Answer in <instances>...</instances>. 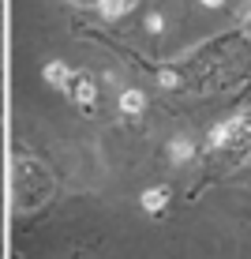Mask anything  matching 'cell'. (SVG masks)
Masks as SVG:
<instances>
[{"instance_id":"6da1fadb","label":"cell","mask_w":251,"mask_h":259,"mask_svg":"<svg viewBox=\"0 0 251 259\" xmlns=\"http://www.w3.org/2000/svg\"><path fill=\"white\" fill-rule=\"evenodd\" d=\"M53 192V181L45 173V165L41 162H30V158H23L19 162V173H15V195H19V207H41V203L49 199Z\"/></svg>"},{"instance_id":"7a4b0ae2","label":"cell","mask_w":251,"mask_h":259,"mask_svg":"<svg viewBox=\"0 0 251 259\" xmlns=\"http://www.w3.org/2000/svg\"><path fill=\"white\" fill-rule=\"evenodd\" d=\"M251 136V117H232L210 132V147H236Z\"/></svg>"},{"instance_id":"3957f363","label":"cell","mask_w":251,"mask_h":259,"mask_svg":"<svg viewBox=\"0 0 251 259\" xmlns=\"http://www.w3.org/2000/svg\"><path fill=\"white\" fill-rule=\"evenodd\" d=\"M68 91H71V98H75V102L83 105V109H90V105H94V98H97V87H94V79H90V75H71Z\"/></svg>"},{"instance_id":"277c9868","label":"cell","mask_w":251,"mask_h":259,"mask_svg":"<svg viewBox=\"0 0 251 259\" xmlns=\"http://www.w3.org/2000/svg\"><path fill=\"white\" fill-rule=\"evenodd\" d=\"M41 75H45V83L57 87V91H68V83H71V68L64 60H49V64L41 68Z\"/></svg>"},{"instance_id":"5b68a950","label":"cell","mask_w":251,"mask_h":259,"mask_svg":"<svg viewBox=\"0 0 251 259\" xmlns=\"http://www.w3.org/2000/svg\"><path fill=\"white\" fill-rule=\"evenodd\" d=\"M191 158H195V143L187 136H176L173 143H169V162L173 165H187Z\"/></svg>"},{"instance_id":"8992f818","label":"cell","mask_w":251,"mask_h":259,"mask_svg":"<svg viewBox=\"0 0 251 259\" xmlns=\"http://www.w3.org/2000/svg\"><path fill=\"white\" fill-rule=\"evenodd\" d=\"M139 0H97V12L102 19H124L128 12H135Z\"/></svg>"},{"instance_id":"52a82bcc","label":"cell","mask_w":251,"mask_h":259,"mask_svg":"<svg viewBox=\"0 0 251 259\" xmlns=\"http://www.w3.org/2000/svg\"><path fill=\"white\" fill-rule=\"evenodd\" d=\"M142 210L146 214H161L165 210V203H169V188H150V192H142Z\"/></svg>"},{"instance_id":"ba28073f","label":"cell","mask_w":251,"mask_h":259,"mask_svg":"<svg viewBox=\"0 0 251 259\" xmlns=\"http://www.w3.org/2000/svg\"><path fill=\"white\" fill-rule=\"evenodd\" d=\"M142 105H146V94L142 91H124L120 94V113H128V117H139Z\"/></svg>"},{"instance_id":"9c48e42d","label":"cell","mask_w":251,"mask_h":259,"mask_svg":"<svg viewBox=\"0 0 251 259\" xmlns=\"http://www.w3.org/2000/svg\"><path fill=\"white\" fill-rule=\"evenodd\" d=\"M161 87H180V79H176V71H161Z\"/></svg>"},{"instance_id":"30bf717a","label":"cell","mask_w":251,"mask_h":259,"mask_svg":"<svg viewBox=\"0 0 251 259\" xmlns=\"http://www.w3.org/2000/svg\"><path fill=\"white\" fill-rule=\"evenodd\" d=\"M203 4H206V8H218V4H221V0H203Z\"/></svg>"},{"instance_id":"8fae6325","label":"cell","mask_w":251,"mask_h":259,"mask_svg":"<svg viewBox=\"0 0 251 259\" xmlns=\"http://www.w3.org/2000/svg\"><path fill=\"white\" fill-rule=\"evenodd\" d=\"M75 4H86V0H75Z\"/></svg>"}]
</instances>
